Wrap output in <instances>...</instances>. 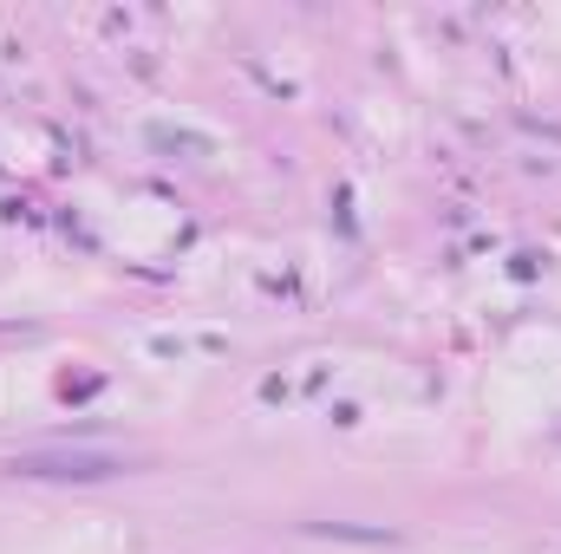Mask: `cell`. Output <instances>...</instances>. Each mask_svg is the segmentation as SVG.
I'll return each mask as SVG.
<instances>
[{"label":"cell","instance_id":"obj_1","mask_svg":"<svg viewBox=\"0 0 561 554\" xmlns=\"http://www.w3.org/2000/svg\"><path fill=\"white\" fill-rule=\"evenodd\" d=\"M7 470L33 476V483H99V476L131 470V457H118V450H20Z\"/></svg>","mask_w":561,"mask_h":554},{"label":"cell","instance_id":"obj_2","mask_svg":"<svg viewBox=\"0 0 561 554\" xmlns=\"http://www.w3.org/2000/svg\"><path fill=\"white\" fill-rule=\"evenodd\" d=\"M150 143H157V150H183V157H216V138L176 131V125H150Z\"/></svg>","mask_w":561,"mask_h":554}]
</instances>
